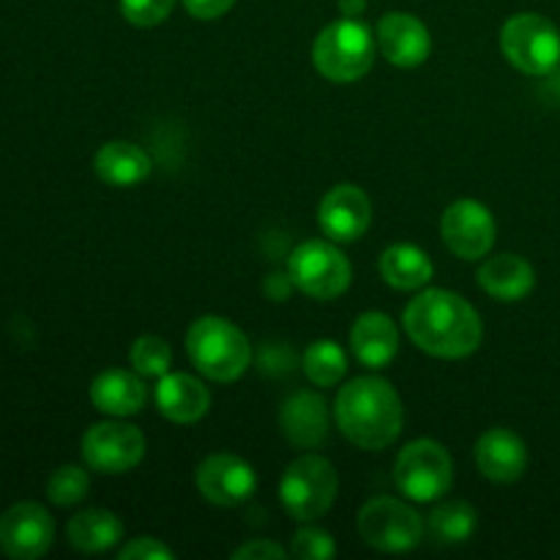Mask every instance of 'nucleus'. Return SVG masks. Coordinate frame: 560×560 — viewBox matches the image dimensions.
<instances>
[{
  "label": "nucleus",
  "instance_id": "13",
  "mask_svg": "<svg viewBox=\"0 0 560 560\" xmlns=\"http://www.w3.org/2000/svg\"><path fill=\"white\" fill-rule=\"evenodd\" d=\"M55 523L38 503H16L0 517V550L14 560H36L52 547Z\"/></svg>",
  "mask_w": 560,
  "mask_h": 560
},
{
  "label": "nucleus",
  "instance_id": "12",
  "mask_svg": "<svg viewBox=\"0 0 560 560\" xmlns=\"http://www.w3.org/2000/svg\"><path fill=\"white\" fill-rule=\"evenodd\" d=\"M195 485L213 506L235 509L255 495L257 474L246 459L222 452L202 459L195 474Z\"/></svg>",
  "mask_w": 560,
  "mask_h": 560
},
{
  "label": "nucleus",
  "instance_id": "34",
  "mask_svg": "<svg viewBox=\"0 0 560 560\" xmlns=\"http://www.w3.org/2000/svg\"><path fill=\"white\" fill-rule=\"evenodd\" d=\"M339 9H342L345 16H359L364 14L366 0H339Z\"/></svg>",
  "mask_w": 560,
  "mask_h": 560
},
{
  "label": "nucleus",
  "instance_id": "30",
  "mask_svg": "<svg viewBox=\"0 0 560 560\" xmlns=\"http://www.w3.org/2000/svg\"><path fill=\"white\" fill-rule=\"evenodd\" d=\"M175 0H120V14L135 27H156L173 14Z\"/></svg>",
  "mask_w": 560,
  "mask_h": 560
},
{
  "label": "nucleus",
  "instance_id": "24",
  "mask_svg": "<svg viewBox=\"0 0 560 560\" xmlns=\"http://www.w3.org/2000/svg\"><path fill=\"white\" fill-rule=\"evenodd\" d=\"M69 545L80 552H104L124 539V523L107 509H85L77 517H71Z\"/></svg>",
  "mask_w": 560,
  "mask_h": 560
},
{
  "label": "nucleus",
  "instance_id": "28",
  "mask_svg": "<svg viewBox=\"0 0 560 560\" xmlns=\"http://www.w3.org/2000/svg\"><path fill=\"white\" fill-rule=\"evenodd\" d=\"M88 487H91V479H88L85 470L77 468V465H63L49 476L47 498L55 506H74L88 495Z\"/></svg>",
  "mask_w": 560,
  "mask_h": 560
},
{
  "label": "nucleus",
  "instance_id": "18",
  "mask_svg": "<svg viewBox=\"0 0 560 560\" xmlns=\"http://www.w3.org/2000/svg\"><path fill=\"white\" fill-rule=\"evenodd\" d=\"M156 408L173 424H195L211 408V394L197 377L186 372H167L159 377Z\"/></svg>",
  "mask_w": 560,
  "mask_h": 560
},
{
  "label": "nucleus",
  "instance_id": "22",
  "mask_svg": "<svg viewBox=\"0 0 560 560\" xmlns=\"http://www.w3.org/2000/svg\"><path fill=\"white\" fill-rule=\"evenodd\" d=\"M96 175L109 186H137L151 175V156L140 145L126 140H113L98 148L93 159Z\"/></svg>",
  "mask_w": 560,
  "mask_h": 560
},
{
  "label": "nucleus",
  "instance_id": "8",
  "mask_svg": "<svg viewBox=\"0 0 560 560\" xmlns=\"http://www.w3.org/2000/svg\"><path fill=\"white\" fill-rule=\"evenodd\" d=\"M293 288L315 301H334L353 282V266L331 241H304L295 246L288 266Z\"/></svg>",
  "mask_w": 560,
  "mask_h": 560
},
{
  "label": "nucleus",
  "instance_id": "3",
  "mask_svg": "<svg viewBox=\"0 0 560 560\" xmlns=\"http://www.w3.org/2000/svg\"><path fill=\"white\" fill-rule=\"evenodd\" d=\"M186 353L191 364L217 383H233L249 370L252 345L235 323L206 315L186 331Z\"/></svg>",
  "mask_w": 560,
  "mask_h": 560
},
{
  "label": "nucleus",
  "instance_id": "5",
  "mask_svg": "<svg viewBox=\"0 0 560 560\" xmlns=\"http://www.w3.org/2000/svg\"><path fill=\"white\" fill-rule=\"evenodd\" d=\"M339 492L337 468L320 454H301L279 481V498L299 523H315L334 506Z\"/></svg>",
  "mask_w": 560,
  "mask_h": 560
},
{
  "label": "nucleus",
  "instance_id": "7",
  "mask_svg": "<svg viewBox=\"0 0 560 560\" xmlns=\"http://www.w3.org/2000/svg\"><path fill=\"white\" fill-rule=\"evenodd\" d=\"M394 481L399 492L416 503H432L452 490L454 463L446 446L438 441L421 438V441L408 443L399 452L397 465H394Z\"/></svg>",
  "mask_w": 560,
  "mask_h": 560
},
{
  "label": "nucleus",
  "instance_id": "25",
  "mask_svg": "<svg viewBox=\"0 0 560 560\" xmlns=\"http://www.w3.org/2000/svg\"><path fill=\"white\" fill-rule=\"evenodd\" d=\"M476 525H479V514L465 501L438 503L427 520L432 539H438L441 545H463L476 534Z\"/></svg>",
  "mask_w": 560,
  "mask_h": 560
},
{
  "label": "nucleus",
  "instance_id": "15",
  "mask_svg": "<svg viewBox=\"0 0 560 560\" xmlns=\"http://www.w3.org/2000/svg\"><path fill=\"white\" fill-rule=\"evenodd\" d=\"M377 47L388 63L399 69H416L432 52V36L419 16L408 11H392L377 22Z\"/></svg>",
  "mask_w": 560,
  "mask_h": 560
},
{
  "label": "nucleus",
  "instance_id": "14",
  "mask_svg": "<svg viewBox=\"0 0 560 560\" xmlns=\"http://www.w3.org/2000/svg\"><path fill=\"white\" fill-rule=\"evenodd\" d=\"M317 222L326 238L337 244L359 241L372 224V200L355 184H339L326 191L317 208Z\"/></svg>",
  "mask_w": 560,
  "mask_h": 560
},
{
  "label": "nucleus",
  "instance_id": "29",
  "mask_svg": "<svg viewBox=\"0 0 560 560\" xmlns=\"http://www.w3.org/2000/svg\"><path fill=\"white\" fill-rule=\"evenodd\" d=\"M290 556L299 560H331L337 556V545H334L331 534L320 528H301L293 536V547Z\"/></svg>",
  "mask_w": 560,
  "mask_h": 560
},
{
  "label": "nucleus",
  "instance_id": "21",
  "mask_svg": "<svg viewBox=\"0 0 560 560\" xmlns=\"http://www.w3.org/2000/svg\"><path fill=\"white\" fill-rule=\"evenodd\" d=\"M91 402L96 405L98 413L126 419L145 408L148 388L142 383V375H135V372L104 370L91 383Z\"/></svg>",
  "mask_w": 560,
  "mask_h": 560
},
{
  "label": "nucleus",
  "instance_id": "33",
  "mask_svg": "<svg viewBox=\"0 0 560 560\" xmlns=\"http://www.w3.org/2000/svg\"><path fill=\"white\" fill-rule=\"evenodd\" d=\"M186 11L197 20H217V16L228 14L235 5V0H184Z\"/></svg>",
  "mask_w": 560,
  "mask_h": 560
},
{
  "label": "nucleus",
  "instance_id": "10",
  "mask_svg": "<svg viewBox=\"0 0 560 560\" xmlns=\"http://www.w3.org/2000/svg\"><path fill=\"white\" fill-rule=\"evenodd\" d=\"M142 457H145V435L135 424L102 421L82 438V459L96 474H129L142 463Z\"/></svg>",
  "mask_w": 560,
  "mask_h": 560
},
{
  "label": "nucleus",
  "instance_id": "20",
  "mask_svg": "<svg viewBox=\"0 0 560 560\" xmlns=\"http://www.w3.org/2000/svg\"><path fill=\"white\" fill-rule=\"evenodd\" d=\"M479 284L490 299L514 304L536 288V271L525 257L503 252V255H492L481 262Z\"/></svg>",
  "mask_w": 560,
  "mask_h": 560
},
{
  "label": "nucleus",
  "instance_id": "19",
  "mask_svg": "<svg viewBox=\"0 0 560 560\" xmlns=\"http://www.w3.org/2000/svg\"><path fill=\"white\" fill-rule=\"evenodd\" d=\"M353 355L370 370H383L399 350V331L386 312H364L350 328Z\"/></svg>",
  "mask_w": 560,
  "mask_h": 560
},
{
  "label": "nucleus",
  "instance_id": "2",
  "mask_svg": "<svg viewBox=\"0 0 560 560\" xmlns=\"http://www.w3.org/2000/svg\"><path fill=\"white\" fill-rule=\"evenodd\" d=\"M334 419L353 446L381 452L402 432V399L383 377H355L339 392Z\"/></svg>",
  "mask_w": 560,
  "mask_h": 560
},
{
  "label": "nucleus",
  "instance_id": "27",
  "mask_svg": "<svg viewBox=\"0 0 560 560\" xmlns=\"http://www.w3.org/2000/svg\"><path fill=\"white\" fill-rule=\"evenodd\" d=\"M129 361L137 375L164 377L170 372V364H173V350H170V345L162 337L145 334V337H140L131 345Z\"/></svg>",
  "mask_w": 560,
  "mask_h": 560
},
{
  "label": "nucleus",
  "instance_id": "4",
  "mask_svg": "<svg viewBox=\"0 0 560 560\" xmlns=\"http://www.w3.org/2000/svg\"><path fill=\"white\" fill-rule=\"evenodd\" d=\"M312 60L326 80L339 82V85L355 82L375 63V38L364 22L345 16L317 33Z\"/></svg>",
  "mask_w": 560,
  "mask_h": 560
},
{
  "label": "nucleus",
  "instance_id": "26",
  "mask_svg": "<svg viewBox=\"0 0 560 560\" xmlns=\"http://www.w3.org/2000/svg\"><path fill=\"white\" fill-rule=\"evenodd\" d=\"M304 372L315 386H337L345 377V372H348V355H345L342 345H337L334 339L312 342L304 353Z\"/></svg>",
  "mask_w": 560,
  "mask_h": 560
},
{
  "label": "nucleus",
  "instance_id": "16",
  "mask_svg": "<svg viewBox=\"0 0 560 560\" xmlns=\"http://www.w3.org/2000/svg\"><path fill=\"white\" fill-rule=\"evenodd\" d=\"M476 465L495 485H512L528 468V446L517 432L492 427L476 441Z\"/></svg>",
  "mask_w": 560,
  "mask_h": 560
},
{
  "label": "nucleus",
  "instance_id": "6",
  "mask_svg": "<svg viewBox=\"0 0 560 560\" xmlns=\"http://www.w3.org/2000/svg\"><path fill=\"white\" fill-rule=\"evenodd\" d=\"M501 49L523 74L547 77L560 66V31L534 11L514 14L501 31Z\"/></svg>",
  "mask_w": 560,
  "mask_h": 560
},
{
  "label": "nucleus",
  "instance_id": "1",
  "mask_svg": "<svg viewBox=\"0 0 560 560\" xmlns=\"http://www.w3.org/2000/svg\"><path fill=\"white\" fill-rule=\"evenodd\" d=\"M402 326L416 348L438 359H468L479 350L485 326L463 295L452 290H424L408 304Z\"/></svg>",
  "mask_w": 560,
  "mask_h": 560
},
{
  "label": "nucleus",
  "instance_id": "17",
  "mask_svg": "<svg viewBox=\"0 0 560 560\" xmlns=\"http://www.w3.org/2000/svg\"><path fill=\"white\" fill-rule=\"evenodd\" d=\"M284 438L299 448H317L328 438V405L315 392H295L279 410Z\"/></svg>",
  "mask_w": 560,
  "mask_h": 560
},
{
  "label": "nucleus",
  "instance_id": "32",
  "mask_svg": "<svg viewBox=\"0 0 560 560\" xmlns=\"http://www.w3.org/2000/svg\"><path fill=\"white\" fill-rule=\"evenodd\" d=\"M284 556H288V550L282 545L266 539H252L241 545L238 550H233L235 560H282Z\"/></svg>",
  "mask_w": 560,
  "mask_h": 560
},
{
  "label": "nucleus",
  "instance_id": "9",
  "mask_svg": "<svg viewBox=\"0 0 560 560\" xmlns=\"http://www.w3.org/2000/svg\"><path fill=\"white\" fill-rule=\"evenodd\" d=\"M359 530L381 552H408L424 539V523L408 503L397 498H372L359 512Z\"/></svg>",
  "mask_w": 560,
  "mask_h": 560
},
{
  "label": "nucleus",
  "instance_id": "31",
  "mask_svg": "<svg viewBox=\"0 0 560 560\" xmlns=\"http://www.w3.org/2000/svg\"><path fill=\"white\" fill-rule=\"evenodd\" d=\"M120 560H170L175 558V552L170 550L167 545H162L159 539H151V536H137L131 539L124 550L118 552Z\"/></svg>",
  "mask_w": 560,
  "mask_h": 560
},
{
  "label": "nucleus",
  "instance_id": "23",
  "mask_svg": "<svg viewBox=\"0 0 560 560\" xmlns=\"http://www.w3.org/2000/svg\"><path fill=\"white\" fill-rule=\"evenodd\" d=\"M435 266L421 246L394 244L381 257L383 282L397 290H421L430 284Z\"/></svg>",
  "mask_w": 560,
  "mask_h": 560
},
{
  "label": "nucleus",
  "instance_id": "11",
  "mask_svg": "<svg viewBox=\"0 0 560 560\" xmlns=\"http://www.w3.org/2000/svg\"><path fill=\"white\" fill-rule=\"evenodd\" d=\"M441 235L463 260H481L495 246V217L479 200H457L443 211Z\"/></svg>",
  "mask_w": 560,
  "mask_h": 560
}]
</instances>
